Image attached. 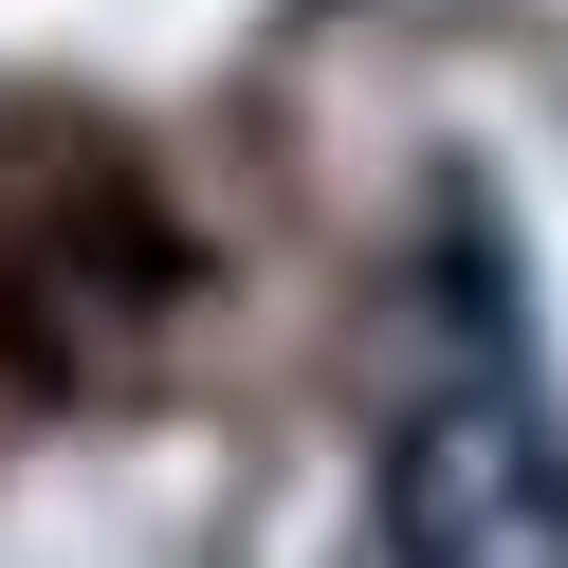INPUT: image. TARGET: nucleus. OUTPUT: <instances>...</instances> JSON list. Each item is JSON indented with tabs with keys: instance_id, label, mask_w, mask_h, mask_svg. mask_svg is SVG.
<instances>
[{
	"instance_id": "f257e3e1",
	"label": "nucleus",
	"mask_w": 568,
	"mask_h": 568,
	"mask_svg": "<svg viewBox=\"0 0 568 568\" xmlns=\"http://www.w3.org/2000/svg\"><path fill=\"white\" fill-rule=\"evenodd\" d=\"M367 550L385 568H568V422L531 385L514 275L477 239H440V275H422V348L367 458Z\"/></svg>"
}]
</instances>
